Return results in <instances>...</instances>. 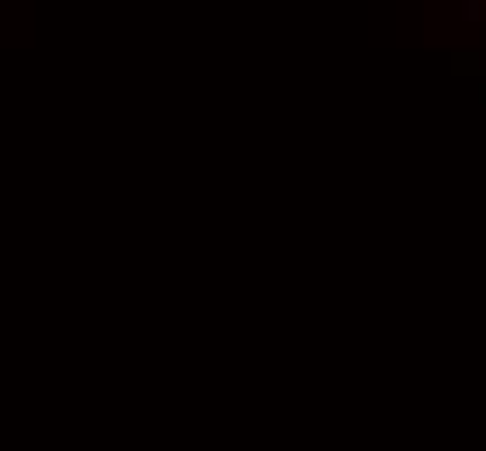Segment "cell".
I'll list each match as a JSON object with an SVG mask.
<instances>
[{"instance_id": "cell-1", "label": "cell", "mask_w": 486, "mask_h": 451, "mask_svg": "<svg viewBox=\"0 0 486 451\" xmlns=\"http://www.w3.org/2000/svg\"><path fill=\"white\" fill-rule=\"evenodd\" d=\"M466 21H480V0H466Z\"/></svg>"}]
</instances>
